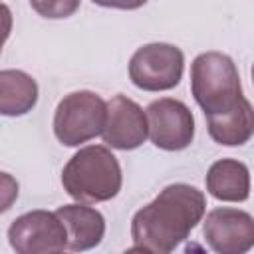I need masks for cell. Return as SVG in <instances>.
<instances>
[{"mask_svg": "<svg viewBox=\"0 0 254 254\" xmlns=\"http://www.w3.org/2000/svg\"><path fill=\"white\" fill-rule=\"evenodd\" d=\"M185 54L165 42L141 46L129 60V79L143 91H167L181 83Z\"/></svg>", "mask_w": 254, "mask_h": 254, "instance_id": "cell-5", "label": "cell"}, {"mask_svg": "<svg viewBox=\"0 0 254 254\" xmlns=\"http://www.w3.org/2000/svg\"><path fill=\"white\" fill-rule=\"evenodd\" d=\"M206 198L202 190L187 183L165 187L131 220V250L167 254L185 242L202 220Z\"/></svg>", "mask_w": 254, "mask_h": 254, "instance_id": "cell-1", "label": "cell"}, {"mask_svg": "<svg viewBox=\"0 0 254 254\" xmlns=\"http://www.w3.org/2000/svg\"><path fill=\"white\" fill-rule=\"evenodd\" d=\"M123 185L121 165L105 145L81 147L62 171L64 190L77 202L95 204L111 200Z\"/></svg>", "mask_w": 254, "mask_h": 254, "instance_id": "cell-2", "label": "cell"}, {"mask_svg": "<svg viewBox=\"0 0 254 254\" xmlns=\"http://www.w3.org/2000/svg\"><path fill=\"white\" fill-rule=\"evenodd\" d=\"M107 101L101 95L81 89L64 95L54 111V135L65 147H79L103 133Z\"/></svg>", "mask_w": 254, "mask_h": 254, "instance_id": "cell-4", "label": "cell"}, {"mask_svg": "<svg viewBox=\"0 0 254 254\" xmlns=\"http://www.w3.org/2000/svg\"><path fill=\"white\" fill-rule=\"evenodd\" d=\"M97 6L103 8H117V10H137L141 6H145L149 0H91Z\"/></svg>", "mask_w": 254, "mask_h": 254, "instance_id": "cell-15", "label": "cell"}, {"mask_svg": "<svg viewBox=\"0 0 254 254\" xmlns=\"http://www.w3.org/2000/svg\"><path fill=\"white\" fill-rule=\"evenodd\" d=\"M149 121V139L157 149L183 151L194 139L192 111L175 97H159L145 109Z\"/></svg>", "mask_w": 254, "mask_h": 254, "instance_id": "cell-7", "label": "cell"}, {"mask_svg": "<svg viewBox=\"0 0 254 254\" xmlns=\"http://www.w3.org/2000/svg\"><path fill=\"white\" fill-rule=\"evenodd\" d=\"M202 236L218 254H244L254 248V216L230 206L212 208L202 220Z\"/></svg>", "mask_w": 254, "mask_h": 254, "instance_id": "cell-8", "label": "cell"}, {"mask_svg": "<svg viewBox=\"0 0 254 254\" xmlns=\"http://www.w3.org/2000/svg\"><path fill=\"white\" fill-rule=\"evenodd\" d=\"M190 93L204 117L230 111L244 97L232 58L222 52L198 54L190 64Z\"/></svg>", "mask_w": 254, "mask_h": 254, "instance_id": "cell-3", "label": "cell"}, {"mask_svg": "<svg viewBox=\"0 0 254 254\" xmlns=\"http://www.w3.org/2000/svg\"><path fill=\"white\" fill-rule=\"evenodd\" d=\"M56 212L67 228L69 252H85L101 244L105 236V218L97 208L85 202H73L60 206Z\"/></svg>", "mask_w": 254, "mask_h": 254, "instance_id": "cell-10", "label": "cell"}, {"mask_svg": "<svg viewBox=\"0 0 254 254\" xmlns=\"http://www.w3.org/2000/svg\"><path fill=\"white\" fill-rule=\"evenodd\" d=\"M32 10L48 20L69 18L79 10L81 0H28Z\"/></svg>", "mask_w": 254, "mask_h": 254, "instance_id": "cell-14", "label": "cell"}, {"mask_svg": "<svg viewBox=\"0 0 254 254\" xmlns=\"http://www.w3.org/2000/svg\"><path fill=\"white\" fill-rule=\"evenodd\" d=\"M206 190L222 202H244L250 196V171L238 159H218L206 171Z\"/></svg>", "mask_w": 254, "mask_h": 254, "instance_id": "cell-11", "label": "cell"}, {"mask_svg": "<svg viewBox=\"0 0 254 254\" xmlns=\"http://www.w3.org/2000/svg\"><path fill=\"white\" fill-rule=\"evenodd\" d=\"M250 75H252V83H254V64H252V69H250Z\"/></svg>", "mask_w": 254, "mask_h": 254, "instance_id": "cell-16", "label": "cell"}, {"mask_svg": "<svg viewBox=\"0 0 254 254\" xmlns=\"http://www.w3.org/2000/svg\"><path fill=\"white\" fill-rule=\"evenodd\" d=\"M206 129L214 143L224 147H240L254 135V107L242 97L230 111L206 117Z\"/></svg>", "mask_w": 254, "mask_h": 254, "instance_id": "cell-12", "label": "cell"}, {"mask_svg": "<svg viewBox=\"0 0 254 254\" xmlns=\"http://www.w3.org/2000/svg\"><path fill=\"white\" fill-rule=\"evenodd\" d=\"M149 137L147 113L127 95H115L107 101V121L101 139L111 149L133 151Z\"/></svg>", "mask_w": 254, "mask_h": 254, "instance_id": "cell-9", "label": "cell"}, {"mask_svg": "<svg viewBox=\"0 0 254 254\" xmlns=\"http://www.w3.org/2000/svg\"><path fill=\"white\" fill-rule=\"evenodd\" d=\"M8 242L18 254H54L67 250V228L50 210H30L8 226Z\"/></svg>", "mask_w": 254, "mask_h": 254, "instance_id": "cell-6", "label": "cell"}, {"mask_svg": "<svg viewBox=\"0 0 254 254\" xmlns=\"http://www.w3.org/2000/svg\"><path fill=\"white\" fill-rule=\"evenodd\" d=\"M38 103V83L22 69L0 71V113L20 117L32 111Z\"/></svg>", "mask_w": 254, "mask_h": 254, "instance_id": "cell-13", "label": "cell"}]
</instances>
